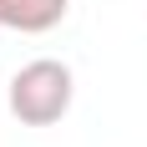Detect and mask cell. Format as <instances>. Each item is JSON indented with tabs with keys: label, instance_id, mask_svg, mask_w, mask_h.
<instances>
[{
	"label": "cell",
	"instance_id": "obj_1",
	"mask_svg": "<svg viewBox=\"0 0 147 147\" xmlns=\"http://www.w3.org/2000/svg\"><path fill=\"white\" fill-rule=\"evenodd\" d=\"M71 96H76V76L66 61H26L20 71L10 76V91H5V102H10V117L20 127H56L66 112H71Z\"/></svg>",
	"mask_w": 147,
	"mask_h": 147
},
{
	"label": "cell",
	"instance_id": "obj_2",
	"mask_svg": "<svg viewBox=\"0 0 147 147\" xmlns=\"http://www.w3.org/2000/svg\"><path fill=\"white\" fill-rule=\"evenodd\" d=\"M66 10H71V0H0V30L46 36L66 20Z\"/></svg>",
	"mask_w": 147,
	"mask_h": 147
}]
</instances>
